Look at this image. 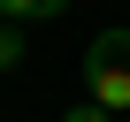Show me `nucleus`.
<instances>
[{
	"label": "nucleus",
	"instance_id": "f257e3e1",
	"mask_svg": "<svg viewBox=\"0 0 130 122\" xmlns=\"http://www.w3.org/2000/svg\"><path fill=\"white\" fill-rule=\"evenodd\" d=\"M84 99L107 114H130V31H100L84 46Z\"/></svg>",
	"mask_w": 130,
	"mask_h": 122
},
{
	"label": "nucleus",
	"instance_id": "f03ea898",
	"mask_svg": "<svg viewBox=\"0 0 130 122\" xmlns=\"http://www.w3.org/2000/svg\"><path fill=\"white\" fill-rule=\"evenodd\" d=\"M69 15V0H0V23H54Z\"/></svg>",
	"mask_w": 130,
	"mask_h": 122
},
{
	"label": "nucleus",
	"instance_id": "7ed1b4c3",
	"mask_svg": "<svg viewBox=\"0 0 130 122\" xmlns=\"http://www.w3.org/2000/svg\"><path fill=\"white\" fill-rule=\"evenodd\" d=\"M23 69V23H0V76Z\"/></svg>",
	"mask_w": 130,
	"mask_h": 122
},
{
	"label": "nucleus",
	"instance_id": "20e7f679",
	"mask_svg": "<svg viewBox=\"0 0 130 122\" xmlns=\"http://www.w3.org/2000/svg\"><path fill=\"white\" fill-rule=\"evenodd\" d=\"M61 122H115V114H107V107H92V99H84V107H69V114H61Z\"/></svg>",
	"mask_w": 130,
	"mask_h": 122
}]
</instances>
